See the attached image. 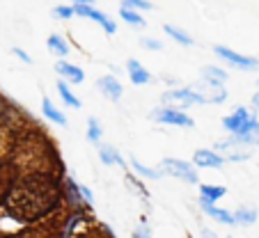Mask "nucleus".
I'll use <instances>...</instances> for the list:
<instances>
[{
    "label": "nucleus",
    "instance_id": "f257e3e1",
    "mask_svg": "<svg viewBox=\"0 0 259 238\" xmlns=\"http://www.w3.org/2000/svg\"><path fill=\"white\" fill-rule=\"evenodd\" d=\"M60 188L51 179L44 176H30L23 179L7 193L5 209L16 220H34L49 215L60 204Z\"/></svg>",
    "mask_w": 259,
    "mask_h": 238
},
{
    "label": "nucleus",
    "instance_id": "f03ea898",
    "mask_svg": "<svg viewBox=\"0 0 259 238\" xmlns=\"http://www.w3.org/2000/svg\"><path fill=\"white\" fill-rule=\"evenodd\" d=\"M213 53L218 55V58H223L227 64H232V67L241 69V71H254V69H259V62L254 58H248V55H239L234 53L232 49H227V46H213Z\"/></svg>",
    "mask_w": 259,
    "mask_h": 238
},
{
    "label": "nucleus",
    "instance_id": "7ed1b4c3",
    "mask_svg": "<svg viewBox=\"0 0 259 238\" xmlns=\"http://www.w3.org/2000/svg\"><path fill=\"white\" fill-rule=\"evenodd\" d=\"M161 170L177 176V179H181V181H186V183H197V172L191 163L177 161V158H165V161L161 163Z\"/></svg>",
    "mask_w": 259,
    "mask_h": 238
},
{
    "label": "nucleus",
    "instance_id": "20e7f679",
    "mask_svg": "<svg viewBox=\"0 0 259 238\" xmlns=\"http://www.w3.org/2000/svg\"><path fill=\"white\" fill-rule=\"evenodd\" d=\"M152 117L158 124H170V126H184V128H193V119L181 110H175V108H158V110L152 112Z\"/></svg>",
    "mask_w": 259,
    "mask_h": 238
},
{
    "label": "nucleus",
    "instance_id": "39448f33",
    "mask_svg": "<svg viewBox=\"0 0 259 238\" xmlns=\"http://www.w3.org/2000/svg\"><path fill=\"white\" fill-rule=\"evenodd\" d=\"M73 12L78 16H85V19H92V21H97L99 25H101L103 30H106L108 34H115V30H117V25L113 23V21L108 19L103 12H99V10H92V5H80V3H73Z\"/></svg>",
    "mask_w": 259,
    "mask_h": 238
},
{
    "label": "nucleus",
    "instance_id": "423d86ee",
    "mask_svg": "<svg viewBox=\"0 0 259 238\" xmlns=\"http://www.w3.org/2000/svg\"><path fill=\"white\" fill-rule=\"evenodd\" d=\"M248 119H250L248 108H236L230 117L223 119V126H225L230 133H234V135H241L243 128H245V124H248Z\"/></svg>",
    "mask_w": 259,
    "mask_h": 238
},
{
    "label": "nucleus",
    "instance_id": "0eeeda50",
    "mask_svg": "<svg viewBox=\"0 0 259 238\" xmlns=\"http://www.w3.org/2000/svg\"><path fill=\"white\" fill-rule=\"evenodd\" d=\"M165 101H181V103H209V99L204 94L195 92V89L186 87V89H172V92L163 94V103Z\"/></svg>",
    "mask_w": 259,
    "mask_h": 238
},
{
    "label": "nucleus",
    "instance_id": "6e6552de",
    "mask_svg": "<svg viewBox=\"0 0 259 238\" xmlns=\"http://www.w3.org/2000/svg\"><path fill=\"white\" fill-rule=\"evenodd\" d=\"M227 158H223L220 154H215V151L211 149H197L195 154H193V163H195L197 167H223L225 165Z\"/></svg>",
    "mask_w": 259,
    "mask_h": 238
},
{
    "label": "nucleus",
    "instance_id": "1a4fd4ad",
    "mask_svg": "<svg viewBox=\"0 0 259 238\" xmlns=\"http://www.w3.org/2000/svg\"><path fill=\"white\" fill-rule=\"evenodd\" d=\"M200 206H202V211H204L206 215H211L213 220H218L220 224H236L234 222V215H232L230 211H225V209H218V206H215V202L200 197Z\"/></svg>",
    "mask_w": 259,
    "mask_h": 238
},
{
    "label": "nucleus",
    "instance_id": "9d476101",
    "mask_svg": "<svg viewBox=\"0 0 259 238\" xmlns=\"http://www.w3.org/2000/svg\"><path fill=\"white\" fill-rule=\"evenodd\" d=\"M99 89L103 92V97H108L110 101H119L122 99V85L117 83V78H113V76H103V78H99Z\"/></svg>",
    "mask_w": 259,
    "mask_h": 238
},
{
    "label": "nucleus",
    "instance_id": "9b49d317",
    "mask_svg": "<svg viewBox=\"0 0 259 238\" xmlns=\"http://www.w3.org/2000/svg\"><path fill=\"white\" fill-rule=\"evenodd\" d=\"M55 71L60 73V76H64V78H69L73 85H80L85 80V73H83V69H78L76 64H69V62H58L55 64Z\"/></svg>",
    "mask_w": 259,
    "mask_h": 238
},
{
    "label": "nucleus",
    "instance_id": "f8f14e48",
    "mask_svg": "<svg viewBox=\"0 0 259 238\" xmlns=\"http://www.w3.org/2000/svg\"><path fill=\"white\" fill-rule=\"evenodd\" d=\"M128 78H131L133 85H147L152 80V73L147 71L138 60H128Z\"/></svg>",
    "mask_w": 259,
    "mask_h": 238
},
{
    "label": "nucleus",
    "instance_id": "ddd939ff",
    "mask_svg": "<svg viewBox=\"0 0 259 238\" xmlns=\"http://www.w3.org/2000/svg\"><path fill=\"white\" fill-rule=\"evenodd\" d=\"M99 156H101L103 165H124V158L117 154V149L110 145H101L99 147Z\"/></svg>",
    "mask_w": 259,
    "mask_h": 238
},
{
    "label": "nucleus",
    "instance_id": "4468645a",
    "mask_svg": "<svg viewBox=\"0 0 259 238\" xmlns=\"http://www.w3.org/2000/svg\"><path fill=\"white\" fill-rule=\"evenodd\" d=\"M41 112H44L46 119L60 124V126H67V119H64V115L53 106V103H51V99H44V101H41Z\"/></svg>",
    "mask_w": 259,
    "mask_h": 238
},
{
    "label": "nucleus",
    "instance_id": "2eb2a0df",
    "mask_svg": "<svg viewBox=\"0 0 259 238\" xmlns=\"http://www.w3.org/2000/svg\"><path fill=\"white\" fill-rule=\"evenodd\" d=\"M259 218V211L257 209H250V206H243V209H239L234 213V222L236 224H243V227H250V224H254Z\"/></svg>",
    "mask_w": 259,
    "mask_h": 238
},
{
    "label": "nucleus",
    "instance_id": "dca6fc26",
    "mask_svg": "<svg viewBox=\"0 0 259 238\" xmlns=\"http://www.w3.org/2000/svg\"><path fill=\"white\" fill-rule=\"evenodd\" d=\"M119 16H122V21H126L128 25H136V28L145 25V19H142V16L136 12V7L126 5V3H124V5L119 7Z\"/></svg>",
    "mask_w": 259,
    "mask_h": 238
},
{
    "label": "nucleus",
    "instance_id": "f3484780",
    "mask_svg": "<svg viewBox=\"0 0 259 238\" xmlns=\"http://www.w3.org/2000/svg\"><path fill=\"white\" fill-rule=\"evenodd\" d=\"M46 44H49V51H51V53L62 55V58H64V55H69V51H71V49H69V44L64 41L62 37H60V34H51Z\"/></svg>",
    "mask_w": 259,
    "mask_h": 238
},
{
    "label": "nucleus",
    "instance_id": "a211bd4d",
    "mask_svg": "<svg viewBox=\"0 0 259 238\" xmlns=\"http://www.w3.org/2000/svg\"><path fill=\"white\" fill-rule=\"evenodd\" d=\"M202 76H204V80H209L213 85H223L227 80V71H223L218 67H204L202 69Z\"/></svg>",
    "mask_w": 259,
    "mask_h": 238
},
{
    "label": "nucleus",
    "instance_id": "6ab92c4d",
    "mask_svg": "<svg viewBox=\"0 0 259 238\" xmlns=\"http://www.w3.org/2000/svg\"><path fill=\"white\" fill-rule=\"evenodd\" d=\"M225 193H227V190L223 188V185H209V183H202L200 185V197H204V200H211V202H218Z\"/></svg>",
    "mask_w": 259,
    "mask_h": 238
},
{
    "label": "nucleus",
    "instance_id": "aec40b11",
    "mask_svg": "<svg viewBox=\"0 0 259 238\" xmlns=\"http://www.w3.org/2000/svg\"><path fill=\"white\" fill-rule=\"evenodd\" d=\"M67 183V195H69V200L73 202V206L76 209H80V204H83V193H80V185L78 183H73V179H67L64 181Z\"/></svg>",
    "mask_w": 259,
    "mask_h": 238
},
{
    "label": "nucleus",
    "instance_id": "412c9836",
    "mask_svg": "<svg viewBox=\"0 0 259 238\" xmlns=\"http://www.w3.org/2000/svg\"><path fill=\"white\" fill-rule=\"evenodd\" d=\"M165 34H170L172 39H175L177 44H181V46H193V39L188 37L186 32H184V30H179V28H175V25H165Z\"/></svg>",
    "mask_w": 259,
    "mask_h": 238
},
{
    "label": "nucleus",
    "instance_id": "4be33fe9",
    "mask_svg": "<svg viewBox=\"0 0 259 238\" xmlns=\"http://www.w3.org/2000/svg\"><path fill=\"white\" fill-rule=\"evenodd\" d=\"M58 92H60V97L64 99V103H67V106H71V108H80V101H78L76 97H73V92L69 89V85L64 83V80H60V83H58Z\"/></svg>",
    "mask_w": 259,
    "mask_h": 238
},
{
    "label": "nucleus",
    "instance_id": "5701e85b",
    "mask_svg": "<svg viewBox=\"0 0 259 238\" xmlns=\"http://www.w3.org/2000/svg\"><path fill=\"white\" fill-rule=\"evenodd\" d=\"M131 163H133V170H136L140 176H145V179H152V181H158V179H161V172L152 170V167H145L140 161H136V158H131Z\"/></svg>",
    "mask_w": 259,
    "mask_h": 238
},
{
    "label": "nucleus",
    "instance_id": "b1692460",
    "mask_svg": "<svg viewBox=\"0 0 259 238\" xmlns=\"http://www.w3.org/2000/svg\"><path fill=\"white\" fill-rule=\"evenodd\" d=\"M88 140L90 142L101 140V124H99V119H94V117L88 119Z\"/></svg>",
    "mask_w": 259,
    "mask_h": 238
},
{
    "label": "nucleus",
    "instance_id": "393cba45",
    "mask_svg": "<svg viewBox=\"0 0 259 238\" xmlns=\"http://www.w3.org/2000/svg\"><path fill=\"white\" fill-rule=\"evenodd\" d=\"M53 14L58 16V19H71L76 12H73V7H64V5H60V7H55L53 10Z\"/></svg>",
    "mask_w": 259,
    "mask_h": 238
},
{
    "label": "nucleus",
    "instance_id": "a878e982",
    "mask_svg": "<svg viewBox=\"0 0 259 238\" xmlns=\"http://www.w3.org/2000/svg\"><path fill=\"white\" fill-rule=\"evenodd\" d=\"M250 158V154L248 151H232V154H227V161H232V163H243V161H248Z\"/></svg>",
    "mask_w": 259,
    "mask_h": 238
},
{
    "label": "nucleus",
    "instance_id": "bb28decb",
    "mask_svg": "<svg viewBox=\"0 0 259 238\" xmlns=\"http://www.w3.org/2000/svg\"><path fill=\"white\" fill-rule=\"evenodd\" d=\"M140 44L142 46H145V49H149V51H161L163 49V44H161V41H158V39H152V37H149V39H142V41H140Z\"/></svg>",
    "mask_w": 259,
    "mask_h": 238
},
{
    "label": "nucleus",
    "instance_id": "cd10ccee",
    "mask_svg": "<svg viewBox=\"0 0 259 238\" xmlns=\"http://www.w3.org/2000/svg\"><path fill=\"white\" fill-rule=\"evenodd\" d=\"M124 3L136 7V10H152V3H149V0H124Z\"/></svg>",
    "mask_w": 259,
    "mask_h": 238
},
{
    "label": "nucleus",
    "instance_id": "c85d7f7f",
    "mask_svg": "<svg viewBox=\"0 0 259 238\" xmlns=\"http://www.w3.org/2000/svg\"><path fill=\"white\" fill-rule=\"evenodd\" d=\"M80 193H83L85 204H94V195H92V190H90L88 185H80Z\"/></svg>",
    "mask_w": 259,
    "mask_h": 238
},
{
    "label": "nucleus",
    "instance_id": "c756f323",
    "mask_svg": "<svg viewBox=\"0 0 259 238\" xmlns=\"http://www.w3.org/2000/svg\"><path fill=\"white\" fill-rule=\"evenodd\" d=\"M14 55H16V58H21V60H23L25 64H30V62H32V60H30V55L25 53V51H21V49H14Z\"/></svg>",
    "mask_w": 259,
    "mask_h": 238
},
{
    "label": "nucleus",
    "instance_id": "7c9ffc66",
    "mask_svg": "<svg viewBox=\"0 0 259 238\" xmlns=\"http://www.w3.org/2000/svg\"><path fill=\"white\" fill-rule=\"evenodd\" d=\"M250 145H257L259 147V124L252 128V133H250Z\"/></svg>",
    "mask_w": 259,
    "mask_h": 238
},
{
    "label": "nucleus",
    "instance_id": "2f4dec72",
    "mask_svg": "<svg viewBox=\"0 0 259 238\" xmlns=\"http://www.w3.org/2000/svg\"><path fill=\"white\" fill-rule=\"evenodd\" d=\"M250 106H252V110H254V112H259V92L252 97V101H250Z\"/></svg>",
    "mask_w": 259,
    "mask_h": 238
},
{
    "label": "nucleus",
    "instance_id": "473e14b6",
    "mask_svg": "<svg viewBox=\"0 0 259 238\" xmlns=\"http://www.w3.org/2000/svg\"><path fill=\"white\" fill-rule=\"evenodd\" d=\"M71 3H80V5H94V0H71Z\"/></svg>",
    "mask_w": 259,
    "mask_h": 238
},
{
    "label": "nucleus",
    "instance_id": "72a5a7b5",
    "mask_svg": "<svg viewBox=\"0 0 259 238\" xmlns=\"http://www.w3.org/2000/svg\"><path fill=\"white\" fill-rule=\"evenodd\" d=\"M136 236H149V229H140V231H136Z\"/></svg>",
    "mask_w": 259,
    "mask_h": 238
}]
</instances>
